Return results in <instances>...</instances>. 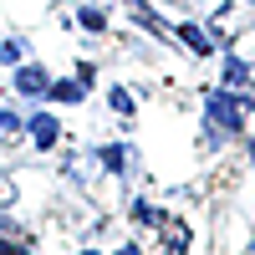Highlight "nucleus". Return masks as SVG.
Returning a JSON list of instances; mask_svg holds the SVG:
<instances>
[{"label": "nucleus", "mask_w": 255, "mask_h": 255, "mask_svg": "<svg viewBox=\"0 0 255 255\" xmlns=\"http://www.w3.org/2000/svg\"><path fill=\"white\" fill-rule=\"evenodd\" d=\"M204 108H209V123H215V128H225V133H235V128H245V113H240V102H235V97L215 92V97L204 102Z\"/></svg>", "instance_id": "nucleus-1"}, {"label": "nucleus", "mask_w": 255, "mask_h": 255, "mask_svg": "<svg viewBox=\"0 0 255 255\" xmlns=\"http://www.w3.org/2000/svg\"><path fill=\"white\" fill-rule=\"evenodd\" d=\"M15 87L36 97V92H51V82H46V72H41V67H26V72H20V77H15Z\"/></svg>", "instance_id": "nucleus-2"}, {"label": "nucleus", "mask_w": 255, "mask_h": 255, "mask_svg": "<svg viewBox=\"0 0 255 255\" xmlns=\"http://www.w3.org/2000/svg\"><path fill=\"white\" fill-rule=\"evenodd\" d=\"M225 87H230V92H250V87H255V77H250V67H245V61H230Z\"/></svg>", "instance_id": "nucleus-3"}, {"label": "nucleus", "mask_w": 255, "mask_h": 255, "mask_svg": "<svg viewBox=\"0 0 255 255\" xmlns=\"http://www.w3.org/2000/svg\"><path fill=\"white\" fill-rule=\"evenodd\" d=\"M179 31H184V41H189L194 51H209V46H215V41H209V36H204L199 26H179Z\"/></svg>", "instance_id": "nucleus-4"}, {"label": "nucleus", "mask_w": 255, "mask_h": 255, "mask_svg": "<svg viewBox=\"0 0 255 255\" xmlns=\"http://www.w3.org/2000/svg\"><path fill=\"white\" fill-rule=\"evenodd\" d=\"M31 133H36V143H51V138H56V123H51V118H36Z\"/></svg>", "instance_id": "nucleus-5"}, {"label": "nucleus", "mask_w": 255, "mask_h": 255, "mask_svg": "<svg viewBox=\"0 0 255 255\" xmlns=\"http://www.w3.org/2000/svg\"><path fill=\"white\" fill-rule=\"evenodd\" d=\"M128 163V148H108V168H123Z\"/></svg>", "instance_id": "nucleus-6"}, {"label": "nucleus", "mask_w": 255, "mask_h": 255, "mask_svg": "<svg viewBox=\"0 0 255 255\" xmlns=\"http://www.w3.org/2000/svg\"><path fill=\"white\" fill-rule=\"evenodd\" d=\"M15 199V189H10V179H0V204H10Z\"/></svg>", "instance_id": "nucleus-7"}, {"label": "nucleus", "mask_w": 255, "mask_h": 255, "mask_svg": "<svg viewBox=\"0 0 255 255\" xmlns=\"http://www.w3.org/2000/svg\"><path fill=\"white\" fill-rule=\"evenodd\" d=\"M0 255H26V250H20V245H10V240H5V245H0Z\"/></svg>", "instance_id": "nucleus-8"}, {"label": "nucleus", "mask_w": 255, "mask_h": 255, "mask_svg": "<svg viewBox=\"0 0 255 255\" xmlns=\"http://www.w3.org/2000/svg\"><path fill=\"white\" fill-rule=\"evenodd\" d=\"M118 255H138V250H133V245H123V250H118Z\"/></svg>", "instance_id": "nucleus-9"}]
</instances>
